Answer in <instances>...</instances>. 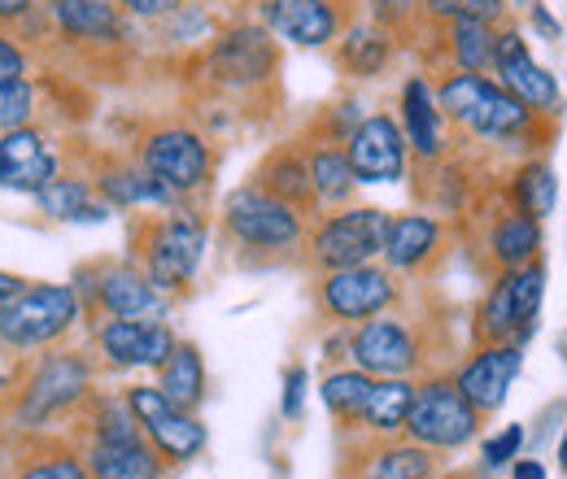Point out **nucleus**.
I'll return each instance as SVG.
<instances>
[{
	"label": "nucleus",
	"instance_id": "obj_1",
	"mask_svg": "<svg viewBox=\"0 0 567 479\" xmlns=\"http://www.w3.org/2000/svg\"><path fill=\"white\" fill-rule=\"evenodd\" d=\"M436 105L445 114V123L463 127L467 136L494 139V144H515L537 132L542 114H533L519 96H511L494 74H467V70H450L436 87Z\"/></svg>",
	"mask_w": 567,
	"mask_h": 479
},
{
	"label": "nucleus",
	"instance_id": "obj_2",
	"mask_svg": "<svg viewBox=\"0 0 567 479\" xmlns=\"http://www.w3.org/2000/svg\"><path fill=\"white\" fill-rule=\"evenodd\" d=\"M136 240V258H141L144 274L153 279L157 292L175 296L184 292L197 271H202V258H206V222L188 209H166L162 218H144L132 231Z\"/></svg>",
	"mask_w": 567,
	"mask_h": 479
},
{
	"label": "nucleus",
	"instance_id": "obj_3",
	"mask_svg": "<svg viewBox=\"0 0 567 479\" xmlns=\"http://www.w3.org/2000/svg\"><path fill=\"white\" fill-rule=\"evenodd\" d=\"M223 236L245 253L280 258L306 244V214L249 184L223 201Z\"/></svg>",
	"mask_w": 567,
	"mask_h": 479
},
{
	"label": "nucleus",
	"instance_id": "obj_4",
	"mask_svg": "<svg viewBox=\"0 0 567 479\" xmlns=\"http://www.w3.org/2000/svg\"><path fill=\"white\" fill-rule=\"evenodd\" d=\"M136 162L162 188H171L179 201H193V197L210 192L214 170H218L214 144L197 127H184V123H162V127L144 132Z\"/></svg>",
	"mask_w": 567,
	"mask_h": 479
},
{
	"label": "nucleus",
	"instance_id": "obj_5",
	"mask_svg": "<svg viewBox=\"0 0 567 479\" xmlns=\"http://www.w3.org/2000/svg\"><path fill=\"white\" fill-rule=\"evenodd\" d=\"M79 319L83 305L71 283H27L0 314V344L13 353L53 348L79 327Z\"/></svg>",
	"mask_w": 567,
	"mask_h": 479
},
{
	"label": "nucleus",
	"instance_id": "obj_6",
	"mask_svg": "<svg viewBox=\"0 0 567 479\" xmlns=\"http://www.w3.org/2000/svg\"><path fill=\"white\" fill-rule=\"evenodd\" d=\"M206 79L210 87L227 92V96H245V92H258L276 79L280 70V40L262 27V22H236V27H223L206 44Z\"/></svg>",
	"mask_w": 567,
	"mask_h": 479
},
{
	"label": "nucleus",
	"instance_id": "obj_7",
	"mask_svg": "<svg viewBox=\"0 0 567 479\" xmlns=\"http://www.w3.org/2000/svg\"><path fill=\"white\" fill-rule=\"evenodd\" d=\"M384 209L375 206H341L323 214L306 240L310 249V267L315 271H346V267H362L375 262L384 249V231H389Z\"/></svg>",
	"mask_w": 567,
	"mask_h": 479
},
{
	"label": "nucleus",
	"instance_id": "obj_8",
	"mask_svg": "<svg viewBox=\"0 0 567 479\" xmlns=\"http://www.w3.org/2000/svg\"><path fill=\"white\" fill-rule=\"evenodd\" d=\"M402 431H406V440H415L424 449H463L481 436V410L463 397V388L454 379L436 375L415 388Z\"/></svg>",
	"mask_w": 567,
	"mask_h": 479
},
{
	"label": "nucleus",
	"instance_id": "obj_9",
	"mask_svg": "<svg viewBox=\"0 0 567 479\" xmlns=\"http://www.w3.org/2000/svg\"><path fill=\"white\" fill-rule=\"evenodd\" d=\"M87 393H92V362H87V357H79L71 348L44 353V357L35 362V371L27 375V384H22L18 423H27V427H49V423H58L62 414H71Z\"/></svg>",
	"mask_w": 567,
	"mask_h": 479
},
{
	"label": "nucleus",
	"instance_id": "obj_10",
	"mask_svg": "<svg viewBox=\"0 0 567 479\" xmlns=\"http://www.w3.org/2000/svg\"><path fill=\"white\" fill-rule=\"evenodd\" d=\"M123 397H127V406H132L136 423H141L144 440L162 454L166 467H184V462L202 458V449H206V423L197 414L179 410L157 384H136Z\"/></svg>",
	"mask_w": 567,
	"mask_h": 479
},
{
	"label": "nucleus",
	"instance_id": "obj_11",
	"mask_svg": "<svg viewBox=\"0 0 567 479\" xmlns=\"http://www.w3.org/2000/svg\"><path fill=\"white\" fill-rule=\"evenodd\" d=\"M542 296H546V267L542 262L502 271L497 283L489 288V296H485V305H481V336L489 344H524L528 332L537 327Z\"/></svg>",
	"mask_w": 567,
	"mask_h": 479
},
{
	"label": "nucleus",
	"instance_id": "obj_12",
	"mask_svg": "<svg viewBox=\"0 0 567 479\" xmlns=\"http://www.w3.org/2000/svg\"><path fill=\"white\" fill-rule=\"evenodd\" d=\"M49 40L79 53H118L127 49L132 22L118 13L114 0H40Z\"/></svg>",
	"mask_w": 567,
	"mask_h": 479
},
{
	"label": "nucleus",
	"instance_id": "obj_13",
	"mask_svg": "<svg viewBox=\"0 0 567 479\" xmlns=\"http://www.w3.org/2000/svg\"><path fill=\"white\" fill-rule=\"evenodd\" d=\"M62 170H66V153L49 127L27 123V127L0 132V192L35 197Z\"/></svg>",
	"mask_w": 567,
	"mask_h": 479
},
{
	"label": "nucleus",
	"instance_id": "obj_14",
	"mask_svg": "<svg viewBox=\"0 0 567 479\" xmlns=\"http://www.w3.org/2000/svg\"><path fill=\"white\" fill-rule=\"evenodd\" d=\"M393 301H398V279L380 262H362V267H346V271H323V279H319V305L337 323L380 319L384 310H393Z\"/></svg>",
	"mask_w": 567,
	"mask_h": 479
},
{
	"label": "nucleus",
	"instance_id": "obj_15",
	"mask_svg": "<svg viewBox=\"0 0 567 479\" xmlns=\"http://www.w3.org/2000/svg\"><path fill=\"white\" fill-rule=\"evenodd\" d=\"M358 184H402L411 166V144L393 114H362L358 127L341 139Z\"/></svg>",
	"mask_w": 567,
	"mask_h": 479
},
{
	"label": "nucleus",
	"instance_id": "obj_16",
	"mask_svg": "<svg viewBox=\"0 0 567 479\" xmlns=\"http://www.w3.org/2000/svg\"><path fill=\"white\" fill-rule=\"evenodd\" d=\"M350 357L371 379H411L424 362V344L406 323L380 314L358 323V332L350 336Z\"/></svg>",
	"mask_w": 567,
	"mask_h": 479
},
{
	"label": "nucleus",
	"instance_id": "obj_17",
	"mask_svg": "<svg viewBox=\"0 0 567 479\" xmlns=\"http://www.w3.org/2000/svg\"><path fill=\"white\" fill-rule=\"evenodd\" d=\"M258 22L292 49H332L350 27L341 0H254Z\"/></svg>",
	"mask_w": 567,
	"mask_h": 479
},
{
	"label": "nucleus",
	"instance_id": "obj_18",
	"mask_svg": "<svg viewBox=\"0 0 567 479\" xmlns=\"http://www.w3.org/2000/svg\"><path fill=\"white\" fill-rule=\"evenodd\" d=\"M494 74L497 83L519 96L533 114L555 118L559 114V83L550 70H542L528 53V40L519 35V27H497V49H494Z\"/></svg>",
	"mask_w": 567,
	"mask_h": 479
},
{
	"label": "nucleus",
	"instance_id": "obj_19",
	"mask_svg": "<svg viewBox=\"0 0 567 479\" xmlns=\"http://www.w3.org/2000/svg\"><path fill=\"white\" fill-rule=\"evenodd\" d=\"M179 336L162 319H105L96 327V353L114 371H157Z\"/></svg>",
	"mask_w": 567,
	"mask_h": 479
},
{
	"label": "nucleus",
	"instance_id": "obj_20",
	"mask_svg": "<svg viewBox=\"0 0 567 479\" xmlns=\"http://www.w3.org/2000/svg\"><path fill=\"white\" fill-rule=\"evenodd\" d=\"M92 314L105 319H162L166 314V292L153 288L141 262H101L92 267Z\"/></svg>",
	"mask_w": 567,
	"mask_h": 479
},
{
	"label": "nucleus",
	"instance_id": "obj_21",
	"mask_svg": "<svg viewBox=\"0 0 567 479\" xmlns=\"http://www.w3.org/2000/svg\"><path fill=\"white\" fill-rule=\"evenodd\" d=\"M40 123V83L31 70V49L0 27V132Z\"/></svg>",
	"mask_w": 567,
	"mask_h": 479
},
{
	"label": "nucleus",
	"instance_id": "obj_22",
	"mask_svg": "<svg viewBox=\"0 0 567 479\" xmlns=\"http://www.w3.org/2000/svg\"><path fill=\"white\" fill-rule=\"evenodd\" d=\"M92 184H96V197L110 209H179L184 201L162 188L141 162H127V157H101L96 170H92Z\"/></svg>",
	"mask_w": 567,
	"mask_h": 479
},
{
	"label": "nucleus",
	"instance_id": "obj_23",
	"mask_svg": "<svg viewBox=\"0 0 567 479\" xmlns=\"http://www.w3.org/2000/svg\"><path fill=\"white\" fill-rule=\"evenodd\" d=\"M519 366H524V348H519L515 341L485 344V348L454 375V384L463 388V397H467L476 410L494 414L497 406L506 402V393H511Z\"/></svg>",
	"mask_w": 567,
	"mask_h": 479
},
{
	"label": "nucleus",
	"instance_id": "obj_24",
	"mask_svg": "<svg viewBox=\"0 0 567 479\" xmlns=\"http://www.w3.org/2000/svg\"><path fill=\"white\" fill-rule=\"evenodd\" d=\"M92 479H162L166 462L144 436H87L79 449Z\"/></svg>",
	"mask_w": 567,
	"mask_h": 479
},
{
	"label": "nucleus",
	"instance_id": "obj_25",
	"mask_svg": "<svg viewBox=\"0 0 567 479\" xmlns=\"http://www.w3.org/2000/svg\"><path fill=\"white\" fill-rule=\"evenodd\" d=\"M441 244H445L441 218H432V214H398V218H389L380 262L393 274H420L441 253Z\"/></svg>",
	"mask_w": 567,
	"mask_h": 479
},
{
	"label": "nucleus",
	"instance_id": "obj_26",
	"mask_svg": "<svg viewBox=\"0 0 567 479\" xmlns=\"http://www.w3.org/2000/svg\"><path fill=\"white\" fill-rule=\"evenodd\" d=\"M402 136L411 144V153L420 157V162H441L445 157V114H441V105H436V92H432V83H427L424 74H411L406 83H402Z\"/></svg>",
	"mask_w": 567,
	"mask_h": 479
},
{
	"label": "nucleus",
	"instance_id": "obj_27",
	"mask_svg": "<svg viewBox=\"0 0 567 479\" xmlns=\"http://www.w3.org/2000/svg\"><path fill=\"white\" fill-rule=\"evenodd\" d=\"M35 209L49 218V222H105L114 209L105 206L101 197H96V184H92V175H79V170H62L58 179H49L35 197Z\"/></svg>",
	"mask_w": 567,
	"mask_h": 479
},
{
	"label": "nucleus",
	"instance_id": "obj_28",
	"mask_svg": "<svg viewBox=\"0 0 567 479\" xmlns=\"http://www.w3.org/2000/svg\"><path fill=\"white\" fill-rule=\"evenodd\" d=\"M393 58H398V40L375 22H354L337 35V62L354 79H380L393 66Z\"/></svg>",
	"mask_w": 567,
	"mask_h": 479
},
{
	"label": "nucleus",
	"instance_id": "obj_29",
	"mask_svg": "<svg viewBox=\"0 0 567 479\" xmlns=\"http://www.w3.org/2000/svg\"><path fill=\"white\" fill-rule=\"evenodd\" d=\"M254 184L271 197H280L288 206H297L301 214H310L315 206V192H310V166H306V148L297 144H280L276 153H267V162L254 170Z\"/></svg>",
	"mask_w": 567,
	"mask_h": 479
},
{
	"label": "nucleus",
	"instance_id": "obj_30",
	"mask_svg": "<svg viewBox=\"0 0 567 479\" xmlns=\"http://www.w3.org/2000/svg\"><path fill=\"white\" fill-rule=\"evenodd\" d=\"M306 166H310V192H315V206L323 209H341L354 201L358 179L350 170V157L337 139H319L315 148H306Z\"/></svg>",
	"mask_w": 567,
	"mask_h": 479
},
{
	"label": "nucleus",
	"instance_id": "obj_31",
	"mask_svg": "<svg viewBox=\"0 0 567 479\" xmlns=\"http://www.w3.org/2000/svg\"><path fill=\"white\" fill-rule=\"evenodd\" d=\"M537 253H542V222L515 206L497 214L494 231H489V258L497 271L528 267V262H537Z\"/></svg>",
	"mask_w": 567,
	"mask_h": 479
},
{
	"label": "nucleus",
	"instance_id": "obj_32",
	"mask_svg": "<svg viewBox=\"0 0 567 479\" xmlns=\"http://www.w3.org/2000/svg\"><path fill=\"white\" fill-rule=\"evenodd\" d=\"M157 388L179 406V410H202L206 402V362L202 348L188 341H179L171 348V357L157 366Z\"/></svg>",
	"mask_w": 567,
	"mask_h": 479
},
{
	"label": "nucleus",
	"instance_id": "obj_33",
	"mask_svg": "<svg viewBox=\"0 0 567 479\" xmlns=\"http://www.w3.org/2000/svg\"><path fill=\"white\" fill-rule=\"evenodd\" d=\"M445 35V58L450 70H467V74H489L494 70V49H497V27L494 22H441Z\"/></svg>",
	"mask_w": 567,
	"mask_h": 479
},
{
	"label": "nucleus",
	"instance_id": "obj_34",
	"mask_svg": "<svg viewBox=\"0 0 567 479\" xmlns=\"http://www.w3.org/2000/svg\"><path fill=\"white\" fill-rule=\"evenodd\" d=\"M411 397H415V384L411 379H375L362 410H358L354 427L371 431V436H398L406 410H411Z\"/></svg>",
	"mask_w": 567,
	"mask_h": 479
},
{
	"label": "nucleus",
	"instance_id": "obj_35",
	"mask_svg": "<svg viewBox=\"0 0 567 479\" xmlns=\"http://www.w3.org/2000/svg\"><path fill=\"white\" fill-rule=\"evenodd\" d=\"M354 479H436V458L432 449L402 440V445H384L375 449Z\"/></svg>",
	"mask_w": 567,
	"mask_h": 479
},
{
	"label": "nucleus",
	"instance_id": "obj_36",
	"mask_svg": "<svg viewBox=\"0 0 567 479\" xmlns=\"http://www.w3.org/2000/svg\"><path fill=\"white\" fill-rule=\"evenodd\" d=\"M511 201H515V209L533 214L537 222H542L546 214H555V201H559V179H555V170H550L546 162H524V166L511 175Z\"/></svg>",
	"mask_w": 567,
	"mask_h": 479
},
{
	"label": "nucleus",
	"instance_id": "obj_37",
	"mask_svg": "<svg viewBox=\"0 0 567 479\" xmlns=\"http://www.w3.org/2000/svg\"><path fill=\"white\" fill-rule=\"evenodd\" d=\"M371 375L367 371H358V366H350V371H332L328 379H323V406L332 410V418L337 423H346V427H354L358 410H362V402H367V393H371Z\"/></svg>",
	"mask_w": 567,
	"mask_h": 479
},
{
	"label": "nucleus",
	"instance_id": "obj_38",
	"mask_svg": "<svg viewBox=\"0 0 567 479\" xmlns=\"http://www.w3.org/2000/svg\"><path fill=\"white\" fill-rule=\"evenodd\" d=\"M171 44H193V49H202V44H210L214 40V18L206 4H197V0H184L179 9H171L162 22H153Z\"/></svg>",
	"mask_w": 567,
	"mask_h": 479
},
{
	"label": "nucleus",
	"instance_id": "obj_39",
	"mask_svg": "<svg viewBox=\"0 0 567 479\" xmlns=\"http://www.w3.org/2000/svg\"><path fill=\"white\" fill-rule=\"evenodd\" d=\"M420 13H424L427 22H436V27L441 22H463V18L502 27L506 13H511V4L506 0H420Z\"/></svg>",
	"mask_w": 567,
	"mask_h": 479
},
{
	"label": "nucleus",
	"instance_id": "obj_40",
	"mask_svg": "<svg viewBox=\"0 0 567 479\" xmlns=\"http://www.w3.org/2000/svg\"><path fill=\"white\" fill-rule=\"evenodd\" d=\"M13 479H92V476H87V467H83V454H79V449L58 445V449H44V454L27 458Z\"/></svg>",
	"mask_w": 567,
	"mask_h": 479
},
{
	"label": "nucleus",
	"instance_id": "obj_41",
	"mask_svg": "<svg viewBox=\"0 0 567 479\" xmlns=\"http://www.w3.org/2000/svg\"><path fill=\"white\" fill-rule=\"evenodd\" d=\"M114 4H118V13H123L127 22L153 27V22H162L171 9H179L184 0H114Z\"/></svg>",
	"mask_w": 567,
	"mask_h": 479
},
{
	"label": "nucleus",
	"instance_id": "obj_42",
	"mask_svg": "<svg viewBox=\"0 0 567 479\" xmlns=\"http://www.w3.org/2000/svg\"><path fill=\"white\" fill-rule=\"evenodd\" d=\"M519 445H524V427H506L485 445V467H506L511 458H519Z\"/></svg>",
	"mask_w": 567,
	"mask_h": 479
},
{
	"label": "nucleus",
	"instance_id": "obj_43",
	"mask_svg": "<svg viewBox=\"0 0 567 479\" xmlns=\"http://www.w3.org/2000/svg\"><path fill=\"white\" fill-rule=\"evenodd\" d=\"M301 397H306V371L292 366L284 379V418H301Z\"/></svg>",
	"mask_w": 567,
	"mask_h": 479
},
{
	"label": "nucleus",
	"instance_id": "obj_44",
	"mask_svg": "<svg viewBox=\"0 0 567 479\" xmlns=\"http://www.w3.org/2000/svg\"><path fill=\"white\" fill-rule=\"evenodd\" d=\"M35 9H40V0H0V27L4 31H18Z\"/></svg>",
	"mask_w": 567,
	"mask_h": 479
},
{
	"label": "nucleus",
	"instance_id": "obj_45",
	"mask_svg": "<svg viewBox=\"0 0 567 479\" xmlns=\"http://www.w3.org/2000/svg\"><path fill=\"white\" fill-rule=\"evenodd\" d=\"M22 288H27V279H22V274L0 271V314H4V305H9V301L22 292Z\"/></svg>",
	"mask_w": 567,
	"mask_h": 479
},
{
	"label": "nucleus",
	"instance_id": "obj_46",
	"mask_svg": "<svg viewBox=\"0 0 567 479\" xmlns=\"http://www.w3.org/2000/svg\"><path fill=\"white\" fill-rule=\"evenodd\" d=\"M511 479H546V467H542V462H533V458H524V462H515Z\"/></svg>",
	"mask_w": 567,
	"mask_h": 479
},
{
	"label": "nucleus",
	"instance_id": "obj_47",
	"mask_svg": "<svg viewBox=\"0 0 567 479\" xmlns=\"http://www.w3.org/2000/svg\"><path fill=\"white\" fill-rule=\"evenodd\" d=\"M533 22H537V27H542V31L550 35V40H559V22H555V18H550V13L542 9V4H533Z\"/></svg>",
	"mask_w": 567,
	"mask_h": 479
},
{
	"label": "nucleus",
	"instance_id": "obj_48",
	"mask_svg": "<svg viewBox=\"0 0 567 479\" xmlns=\"http://www.w3.org/2000/svg\"><path fill=\"white\" fill-rule=\"evenodd\" d=\"M559 462H564V471H567V436H564V445H559Z\"/></svg>",
	"mask_w": 567,
	"mask_h": 479
}]
</instances>
